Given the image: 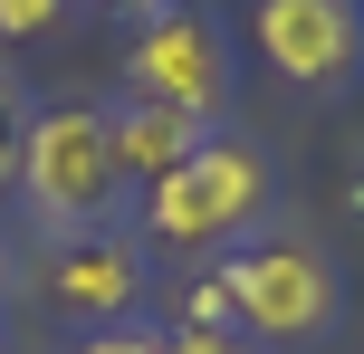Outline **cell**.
Wrapping results in <instances>:
<instances>
[{
    "mask_svg": "<svg viewBox=\"0 0 364 354\" xmlns=\"http://www.w3.org/2000/svg\"><path fill=\"white\" fill-rule=\"evenodd\" d=\"M125 96L144 106H173V115H201L211 125L220 96H230V57H220V29L192 10H154L125 48Z\"/></svg>",
    "mask_w": 364,
    "mask_h": 354,
    "instance_id": "obj_5",
    "label": "cell"
},
{
    "mask_svg": "<svg viewBox=\"0 0 364 354\" xmlns=\"http://www.w3.org/2000/svg\"><path fill=\"white\" fill-rule=\"evenodd\" d=\"M48 297L68 306L77 326H125L134 306H144V259H134V240H115V230L58 240V259H48Z\"/></svg>",
    "mask_w": 364,
    "mask_h": 354,
    "instance_id": "obj_6",
    "label": "cell"
},
{
    "mask_svg": "<svg viewBox=\"0 0 364 354\" xmlns=\"http://www.w3.org/2000/svg\"><path fill=\"white\" fill-rule=\"evenodd\" d=\"M220 287H230L240 336H259V345H316L336 316H346L336 259H326V249H307V240H259V249H230Z\"/></svg>",
    "mask_w": 364,
    "mask_h": 354,
    "instance_id": "obj_3",
    "label": "cell"
},
{
    "mask_svg": "<svg viewBox=\"0 0 364 354\" xmlns=\"http://www.w3.org/2000/svg\"><path fill=\"white\" fill-rule=\"evenodd\" d=\"M29 115H38V106L10 87V77H0V201L19 192V144H29Z\"/></svg>",
    "mask_w": 364,
    "mask_h": 354,
    "instance_id": "obj_8",
    "label": "cell"
},
{
    "mask_svg": "<svg viewBox=\"0 0 364 354\" xmlns=\"http://www.w3.org/2000/svg\"><path fill=\"white\" fill-rule=\"evenodd\" d=\"M106 134H115V172H125V192H144V182H164L182 153H201V134H211V125L125 96V106H106Z\"/></svg>",
    "mask_w": 364,
    "mask_h": 354,
    "instance_id": "obj_7",
    "label": "cell"
},
{
    "mask_svg": "<svg viewBox=\"0 0 364 354\" xmlns=\"http://www.w3.org/2000/svg\"><path fill=\"white\" fill-rule=\"evenodd\" d=\"M250 38L288 87L307 96H336L364 77V0H259L250 10Z\"/></svg>",
    "mask_w": 364,
    "mask_h": 354,
    "instance_id": "obj_4",
    "label": "cell"
},
{
    "mask_svg": "<svg viewBox=\"0 0 364 354\" xmlns=\"http://www.w3.org/2000/svg\"><path fill=\"white\" fill-rule=\"evenodd\" d=\"M0 287H10V249H0Z\"/></svg>",
    "mask_w": 364,
    "mask_h": 354,
    "instance_id": "obj_13",
    "label": "cell"
},
{
    "mask_svg": "<svg viewBox=\"0 0 364 354\" xmlns=\"http://www.w3.org/2000/svg\"><path fill=\"white\" fill-rule=\"evenodd\" d=\"M269 211V153L240 134H201L164 182H144V240L154 249H220Z\"/></svg>",
    "mask_w": 364,
    "mask_h": 354,
    "instance_id": "obj_2",
    "label": "cell"
},
{
    "mask_svg": "<svg viewBox=\"0 0 364 354\" xmlns=\"http://www.w3.org/2000/svg\"><path fill=\"white\" fill-rule=\"evenodd\" d=\"M68 354H164V336H154V326H134V316H125V326H87V336H77Z\"/></svg>",
    "mask_w": 364,
    "mask_h": 354,
    "instance_id": "obj_10",
    "label": "cell"
},
{
    "mask_svg": "<svg viewBox=\"0 0 364 354\" xmlns=\"http://www.w3.org/2000/svg\"><path fill=\"white\" fill-rule=\"evenodd\" d=\"M164 354H259V345L240 336V326H173Z\"/></svg>",
    "mask_w": 364,
    "mask_h": 354,
    "instance_id": "obj_11",
    "label": "cell"
},
{
    "mask_svg": "<svg viewBox=\"0 0 364 354\" xmlns=\"http://www.w3.org/2000/svg\"><path fill=\"white\" fill-rule=\"evenodd\" d=\"M0 354H10V345H0Z\"/></svg>",
    "mask_w": 364,
    "mask_h": 354,
    "instance_id": "obj_14",
    "label": "cell"
},
{
    "mask_svg": "<svg viewBox=\"0 0 364 354\" xmlns=\"http://www.w3.org/2000/svg\"><path fill=\"white\" fill-rule=\"evenodd\" d=\"M96 10H115V19H154V10H173V0H96Z\"/></svg>",
    "mask_w": 364,
    "mask_h": 354,
    "instance_id": "obj_12",
    "label": "cell"
},
{
    "mask_svg": "<svg viewBox=\"0 0 364 354\" xmlns=\"http://www.w3.org/2000/svg\"><path fill=\"white\" fill-rule=\"evenodd\" d=\"M77 0H0V38H58Z\"/></svg>",
    "mask_w": 364,
    "mask_h": 354,
    "instance_id": "obj_9",
    "label": "cell"
},
{
    "mask_svg": "<svg viewBox=\"0 0 364 354\" xmlns=\"http://www.w3.org/2000/svg\"><path fill=\"white\" fill-rule=\"evenodd\" d=\"M115 192H125V172H115L106 106H38L29 144H19V201L38 211V230L87 240V230H106Z\"/></svg>",
    "mask_w": 364,
    "mask_h": 354,
    "instance_id": "obj_1",
    "label": "cell"
}]
</instances>
